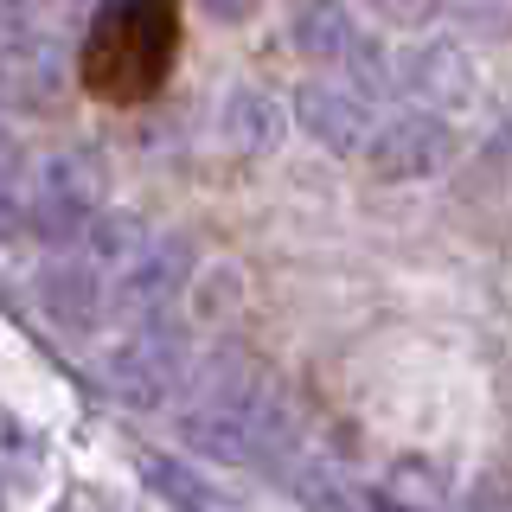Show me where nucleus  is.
I'll return each instance as SVG.
<instances>
[{
  "instance_id": "3",
  "label": "nucleus",
  "mask_w": 512,
  "mask_h": 512,
  "mask_svg": "<svg viewBox=\"0 0 512 512\" xmlns=\"http://www.w3.org/2000/svg\"><path fill=\"white\" fill-rule=\"evenodd\" d=\"M288 39H295L301 58H320V64H340L352 71V84L365 96L372 90H391V64L378 58V45L365 39V26L352 20L340 0H301L295 20H288Z\"/></svg>"
},
{
  "instance_id": "12",
  "label": "nucleus",
  "mask_w": 512,
  "mask_h": 512,
  "mask_svg": "<svg viewBox=\"0 0 512 512\" xmlns=\"http://www.w3.org/2000/svg\"><path fill=\"white\" fill-rule=\"evenodd\" d=\"M0 237H26V173L0 167Z\"/></svg>"
},
{
  "instance_id": "13",
  "label": "nucleus",
  "mask_w": 512,
  "mask_h": 512,
  "mask_svg": "<svg viewBox=\"0 0 512 512\" xmlns=\"http://www.w3.org/2000/svg\"><path fill=\"white\" fill-rule=\"evenodd\" d=\"M365 7H378L384 20H397V26H416V20H429L436 0H365Z\"/></svg>"
},
{
  "instance_id": "2",
  "label": "nucleus",
  "mask_w": 512,
  "mask_h": 512,
  "mask_svg": "<svg viewBox=\"0 0 512 512\" xmlns=\"http://www.w3.org/2000/svg\"><path fill=\"white\" fill-rule=\"evenodd\" d=\"M103 205V167L90 154H52L45 167L26 173V231L71 244Z\"/></svg>"
},
{
  "instance_id": "6",
  "label": "nucleus",
  "mask_w": 512,
  "mask_h": 512,
  "mask_svg": "<svg viewBox=\"0 0 512 512\" xmlns=\"http://www.w3.org/2000/svg\"><path fill=\"white\" fill-rule=\"evenodd\" d=\"M58 39L32 20L26 7L0 0V90L13 96H45L58 84Z\"/></svg>"
},
{
  "instance_id": "16",
  "label": "nucleus",
  "mask_w": 512,
  "mask_h": 512,
  "mask_svg": "<svg viewBox=\"0 0 512 512\" xmlns=\"http://www.w3.org/2000/svg\"><path fill=\"white\" fill-rule=\"evenodd\" d=\"M391 512H397V506H391Z\"/></svg>"
},
{
  "instance_id": "9",
  "label": "nucleus",
  "mask_w": 512,
  "mask_h": 512,
  "mask_svg": "<svg viewBox=\"0 0 512 512\" xmlns=\"http://www.w3.org/2000/svg\"><path fill=\"white\" fill-rule=\"evenodd\" d=\"M404 90L423 96L429 109H461L474 96V71L461 52H448V45H423V52L404 58Z\"/></svg>"
},
{
  "instance_id": "7",
  "label": "nucleus",
  "mask_w": 512,
  "mask_h": 512,
  "mask_svg": "<svg viewBox=\"0 0 512 512\" xmlns=\"http://www.w3.org/2000/svg\"><path fill=\"white\" fill-rule=\"evenodd\" d=\"M295 122L308 128L320 148H333V154H359L365 135H372L365 90H346V84H301L295 90Z\"/></svg>"
},
{
  "instance_id": "10",
  "label": "nucleus",
  "mask_w": 512,
  "mask_h": 512,
  "mask_svg": "<svg viewBox=\"0 0 512 512\" xmlns=\"http://www.w3.org/2000/svg\"><path fill=\"white\" fill-rule=\"evenodd\" d=\"M141 468H148V487H160V493H167V500L180 506V512H244V506L231 500V493H218L212 480H199V474L173 468L167 455H148Z\"/></svg>"
},
{
  "instance_id": "8",
  "label": "nucleus",
  "mask_w": 512,
  "mask_h": 512,
  "mask_svg": "<svg viewBox=\"0 0 512 512\" xmlns=\"http://www.w3.org/2000/svg\"><path fill=\"white\" fill-rule=\"evenodd\" d=\"M109 301V282L96 263H52L39 269V308L58 320V327H90Z\"/></svg>"
},
{
  "instance_id": "11",
  "label": "nucleus",
  "mask_w": 512,
  "mask_h": 512,
  "mask_svg": "<svg viewBox=\"0 0 512 512\" xmlns=\"http://www.w3.org/2000/svg\"><path fill=\"white\" fill-rule=\"evenodd\" d=\"M276 122H282V109L269 103V96H256V90H231V96H224V135H231L237 148L263 154L269 141H276Z\"/></svg>"
},
{
  "instance_id": "1",
  "label": "nucleus",
  "mask_w": 512,
  "mask_h": 512,
  "mask_svg": "<svg viewBox=\"0 0 512 512\" xmlns=\"http://www.w3.org/2000/svg\"><path fill=\"white\" fill-rule=\"evenodd\" d=\"M186 442L212 461L282 474L295 468V410L250 359H212L192 372V404L180 416Z\"/></svg>"
},
{
  "instance_id": "5",
  "label": "nucleus",
  "mask_w": 512,
  "mask_h": 512,
  "mask_svg": "<svg viewBox=\"0 0 512 512\" xmlns=\"http://www.w3.org/2000/svg\"><path fill=\"white\" fill-rule=\"evenodd\" d=\"M359 154L378 180H429L455 154V128L442 116H429V109H404V116H391L384 128H372Z\"/></svg>"
},
{
  "instance_id": "14",
  "label": "nucleus",
  "mask_w": 512,
  "mask_h": 512,
  "mask_svg": "<svg viewBox=\"0 0 512 512\" xmlns=\"http://www.w3.org/2000/svg\"><path fill=\"white\" fill-rule=\"evenodd\" d=\"M205 13H212V20H250L256 13V0H199Z\"/></svg>"
},
{
  "instance_id": "4",
  "label": "nucleus",
  "mask_w": 512,
  "mask_h": 512,
  "mask_svg": "<svg viewBox=\"0 0 512 512\" xmlns=\"http://www.w3.org/2000/svg\"><path fill=\"white\" fill-rule=\"evenodd\" d=\"M109 384H116L128 404H160V397H173L186 384V346H180V333H173L160 314H148L116 352H109Z\"/></svg>"
},
{
  "instance_id": "15",
  "label": "nucleus",
  "mask_w": 512,
  "mask_h": 512,
  "mask_svg": "<svg viewBox=\"0 0 512 512\" xmlns=\"http://www.w3.org/2000/svg\"><path fill=\"white\" fill-rule=\"evenodd\" d=\"M0 154H7V135H0Z\"/></svg>"
}]
</instances>
